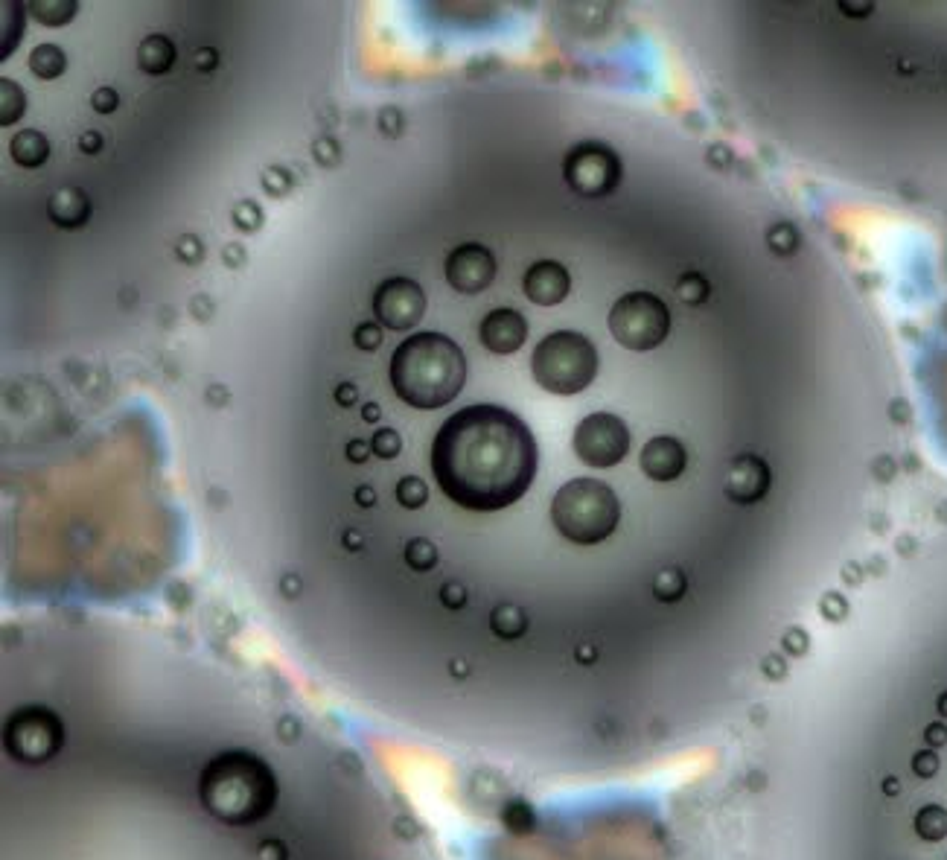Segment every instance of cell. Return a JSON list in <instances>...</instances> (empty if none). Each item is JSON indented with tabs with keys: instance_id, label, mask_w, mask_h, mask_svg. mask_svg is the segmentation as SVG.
<instances>
[{
	"instance_id": "4",
	"label": "cell",
	"mask_w": 947,
	"mask_h": 860,
	"mask_svg": "<svg viewBox=\"0 0 947 860\" xmlns=\"http://www.w3.org/2000/svg\"><path fill=\"white\" fill-rule=\"evenodd\" d=\"M554 528L577 546H598L621 522V502L607 482L572 479L551 502Z\"/></svg>"
},
{
	"instance_id": "15",
	"label": "cell",
	"mask_w": 947,
	"mask_h": 860,
	"mask_svg": "<svg viewBox=\"0 0 947 860\" xmlns=\"http://www.w3.org/2000/svg\"><path fill=\"white\" fill-rule=\"evenodd\" d=\"M642 470L647 479L653 482H674L682 476L685 464H688V452L679 444L677 438L671 435H659V438H650L642 449Z\"/></svg>"
},
{
	"instance_id": "45",
	"label": "cell",
	"mask_w": 947,
	"mask_h": 860,
	"mask_svg": "<svg viewBox=\"0 0 947 860\" xmlns=\"http://www.w3.org/2000/svg\"><path fill=\"white\" fill-rule=\"evenodd\" d=\"M260 860H286V849H283V843H277V840L263 843V846H260Z\"/></svg>"
},
{
	"instance_id": "34",
	"label": "cell",
	"mask_w": 947,
	"mask_h": 860,
	"mask_svg": "<svg viewBox=\"0 0 947 860\" xmlns=\"http://www.w3.org/2000/svg\"><path fill=\"white\" fill-rule=\"evenodd\" d=\"M353 342L359 350H376L382 347V327L379 324H359L353 333Z\"/></svg>"
},
{
	"instance_id": "36",
	"label": "cell",
	"mask_w": 947,
	"mask_h": 860,
	"mask_svg": "<svg viewBox=\"0 0 947 860\" xmlns=\"http://www.w3.org/2000/svg\"><path fill=\"white\" fill-rule=\"evenodd\" d=\"M440 604L449 607V610H461L467 604V589L458 584V581H449V584L440 586Z\"/></svg>"
},
{
	"instance_id": "6",
	"label": "cell",
	"mask_w": 947,
	"mask_h": 860,
	"mask_svg": "<svg viewBox=\"0 0 947 860\" xmlns=\"http://www.w3.org/2000/svg\"><path fill=\"white\" fill-rule=\"evenodd\" d=\"M609 333L627 350H653L671 333V310L653 292H627L609 310Z\"/></svg>"
},
{
	"instance_id": "18",
	"label": "cell",
	"mask_w": 947,
	"mask_h": 860,
	"mask_svg": "<svg viewBox=\"0 0 947 860\" xmlns=\"http://www.w3.org/2000/svg\"><path fill=\"white\" fill-rule=\"evenodd\" d=\"M9 155H12V161H15L18 167L38 170V167H44L47 158H50V140L44 138L38 129H24V132H18V135L12 138V143H9Z\"/></svg>"
},
{
	"instance_id": "52",
	"label": "cell",
	"mask_w": 947,
	"mask_h": 860,
	"mask_svg": "<svg viewBox=\"0 0 947 860\" xmlns=\"http://www.w3.org/2000/svg\"><path fill=\"white\" fill-rule=\"evenodd\" d=\"M347 546H350V549H356V546H359V537H356V531H350V537H347Z\"/></svg>"
},
{
	"instance_id": "44",
	"label": "cell",
	"mask_w": 947,
	"mask_h": 860,
	"mask_svg": "<svg viewBox=\"0 0 947 860\" xmlns=\"http://www.w3.org/2000/svg\"><path fill=\"white\" fill-rule=\"evenodd\" d=\"M336 400H339V406H353L356 400H359V391H356V385H350V382H341L339 388H336Z\"/></svg>"
},
{
	"instance_id": "26",
	"label": "cell",
	"mask_w": 947,
	"mask_h": 860,
	"mask_svg": "<svg viewBox=\"0 0 947 860\" xmlns=\"http://www.w3.org/2000/svg\"><path fill=\"white\" fill-rule=\"evenodd\" d=\"M406 563L414 572H429L438 566V549L426 537H414L406 546Z\"/></svg>"
},
{
	"instance_id": "30",
	"label": "cell",
	"mask_w": 947,
	"mask_h": 860,
	"mask_svg": "<svg viewBox=\"0 0 947 860\" xmlns=\"http://www.w3.org/2000/svg\"><path fill=\"white\" fill-rule=\"evenodd\" d=\"M371 449L376 458L391 461V458H397V455H400L403 441H400V435H397L394 429H379V432L371 438Z\"/></svg>"
},
{
	"instance_id": "27",
	"label": "cell",
	"mask_w": 947,
	"mask_h": 860,
	"mask_svg": "<svg viewBox=\"0 0 947 860\" xmlns=\"http://www.w3.org/2000/svg\"><path fill=\"white\" fill-rule=\"evenodd\" d=\"M685 575L679 569H662L656 578H653V595L665 604H674L685 595Z\"/></svg>"
},
{
	"instance_id": "38",
	"label": "cell",
	"mask_w": 947,
	"mask_h": 860,
	"mask_svg": "<svg viewBox=\"0 0 947 860\" xmlns=\"http://www.w3.org/2000/svg\"><path fill=\"white\" fill-rule=\"evenodd\" d=\"M91 105H94L97 114H114L117 105H120V97H117L114 88H97V91L91 94Z\"/></svg>"
},
{
	"instance_id": "5",
	"label": "cell",
	"mask_w": 947,
	"mask_h": 860,
	"mask_svg": "<svg viewBox=\"0 0 947 860\" xmlns=\"http://www.w3.org/2000/svg\"><path fill=\"white\" fill-rule=\"evenodd\" d=\"M531 374L542 391L572 397L592 385L598 374V350L583 333L557 330L548 333L531 356Z\"/></svg>"
},
{
	"instance_id": "19",
	"label": "cell",
	"mask_w": 947,
	"mask_h": 860,
	"mask_svg": "<svg viewBox=\"0 0 947 860\" xmlns=\"http://www.w3.org/2000/svg\"><path fill=\"white\" fill-rule=\"evenodd\" d=\"M30 70H33L38 79H59L65 70H68V56L59 44L47 41V44H38L33 53H30Z\"/></svg>"
},
{
	"instance_id": "24",
	"label": "cell",
	"mask_w": 947,
	"mask_h": 860,
	"mask_svg": "<svg viewBox=\"0 0 947 860\" xmlns=\"http://www.w3.org/2000/svg\"><path fill=\"white\" fill-rule=\"evenodd\" d=\"M502 823L508 828L510 834H528L534 823H537V814H534V808L525 802V799H510L508 805H505V811H502Z\"/></svg>"
},
{
	"instance_id": "10",
	"label": "cell",
	"mask_w": 947,
	"mask_h": 860,
	"mask_svg": "<svg viewBox=\"0 0 947 860\" xmlns=\"http://www.w3.org/2000/svg\"><path fill=\"white\" fill-rule=\"evenodd\" d=\"M426 312V295L411 277H388L373 295V315L388 330H411Z\"/></svg>"
},
{
	"instance_id": "12",
	"label": "cell",
	"mask_w": 947,
	"mask_h": 860,
	"mask_svg": "<svg viewBox=\"0 0 947 860\" xmlns=\"http://www.w3.org/2000/svg\"><path fill=\"white\" fill-rule=\"evenodd\" d=\"M770 467L764 458L758 455H738L723 479V493L735 502V505H755L770 493Z\"/></svg>"
},
{
	"instance_id": "23",
	"label": "cell",
	"mask_w": 947,
	"mask_h": 860,
	"mask_svg": "<svg viewBox=\"0 0 947 860\" xmlns=\"http://www.w3.org/2000/svg\"><path fill=\"white\" fill-rule=\"evenodd\" d=\"M915 834L927 843H939L947 837V811L942 805H924L915 814Z\"/></svg>"
},
{
	"instance_id": "1",
	"label": "cell",
	"mask_w": 947,
	"mask_h": 860,
	"mask_svg": "<svg viewBox=\"0 0 947 860\" xmlns=\"http://www.w3.org/2000/svg\"><path fill=\"white\" fill-rule=\"evenodd\" d=\"M540 449L528 423L502 406L455 412L432 441V473L449 502L475 514L505 511L537 476Z\"/></svg>"
},
{
	"instance_id": "29",
	"label": "cell",
	"mask_w": 947,
	"mask_h": 860,
	"mask_svg": "<svg viewBox=\"0 0 947 860\" xmlns=\"http://www.w3.org/2000/svg\"><path fill=\"white\" fill-rule=\"evenodd\" d=\"M767 248L778 254V257H790L796 248H799V231L787 222H781L776 228L767 231Z\"/></svg>"
},
{
	"instance_id": "43",
	"label": "cell",
	"mask_w": 947,
	"mask_h": 860,
	"mask_svg": "<svg viewBox=\"0 0 947 860\" xmlns=\"http://www.w3.org/2000/svg\"><path fill=\"white\" fill-rule=\"evenodd\" d=\"M79 149L85 152V155H97L102 149V135L100 132H85L82 138H79Z\"/></svg>"
},
{
	"instance_id": "14",
	"label": "cell",
	"mask_w": 947,
	"mask_h": 860,
	"mask_svg": "<svg viewBox=\"0 0 947 860\" xmlns=\"http://www.w3.org/2000/svg\"><path fill=\"white\" fill-rule=\"evenodd\" d=\"M522 289L528 301H534L537 307H557L566 301L572 289V277L566 272V266H560L557 260H540L525 272Z\"/></svg>"
},
{
	"instance_id": "28",
	"label": "cell",
	"mask_w": 947,
	"mask_h": 860,
	"mask_svg": "<svg viewBox=\"0 0 947 860\" xmlns=\"http://www.w3.org/2000/svg\"><path fill=\"white\" fill-rule=\"evenodd\" d=\"M426 499H429V487H426L423 479H417V476L400 479V484H397V502H400L403 508L417 511V508L426 505Z\"/></svg>"
},
{
	"instance_id": "16",
	"label": "cell",
	"mask_w": 947,
	"mask_h": 860,
	"mask_svg": "<svg viewBox=\"0 0 947 860\" xmlns=\"http://www.w3.org/2000/svg\"><path fill=\"white\" fill-rule=\"evenodd\" d=\"M47 216L53 225H59L62 231H79L82 225H88L91 219V199L85 190L79 187H62L50 196L47 202Z\"/></svg>"
},
{
	"instance_id": "47",
	"label": "cell",
	"mask_w": 947,
	"mask_h": 860,
	"mask_svg": "<svg viewBox=\"0 0 947 860\" xmlns=\"http://www.w3.org/2000/svg\"><path fill=\"white\" fill-rule=\"evenodd\" d=\"M356 502H359V505H365V508H371L373 502H376L373 487H359V490H356Z\"/></svg>"
},
{
	"instance_id": "2",
	"label": "cell",
	"mask_w": 947,
	"mask_h": 860,
	"mask_svg": "<svg viewBox=\"0 0 947 860\" xmlns=\"http://www.w3.org/2000/svg\"><path fill=\"white\" fill-rule=\"evenodd\" d=\"M467 382L464 350L443 333H414L391 356V388L411 409H443Z\"/></svg>"
},
{
	"instance_id": "42",
	"label": "cell",
	"mask_w": 947,
	"mask_h": 860,
	"mask_svg": "<svg viewBox=\"0 0 947 860\" xmlns=\"http://www.w3.org/2000/svg\"><path fill=\"white\" fill-rule=\"evenodd\" d=\"M784 645L790 648V654L802 656L805 651H808V636H805L802 630H790V633H787V639H784Z\"/></svg>"
},
{
	"instance_id": "20",
	"label": "cell",
	"mask_w": 947,
	"mask_h": 860,
	"mask_svg": "<svg viewBox=\"0 0 947 860\" xmlns=\"http://www.w3.org/2000/svg\"><path fill=\"white\" fill-rule=\"evenodd\" d=\"M27 9L44 27H65L79 12V3L76 0H33V3H27Z\"/></svg>"
},
{
	"instance_id": "21",
	"label": "cell",
	"mask_w": 947,
	"mask_h": 860,
	"mask_svg": "<svg viewBox=\"0 0 947 860\" xmlns=\"http://www.w3.org/2000/svg\"><path fill=\"white\" fill-rule=\"evenodd\" d=\"M490 627L499 639H519L528 630V616L519 604H499L490 613Z\"/></svg>"
},
{
	"instance_id": "8",
	"label": "cell",
	"mask_w": 947,
	"mask_h": 860,
	"mask_svg": "<svg viewBox=\"0 0 947 860\" xmlns=\"http://www.w3.org/2000/svg\"><path fill=\"white\" fill-rule=\"evenodd\" d=\"M563 175L577 196L601 199L621 184L624 167H621V158L609 149L607 143L580 140L577 146L569 149V155L563 161Z\"/></svg>"
},
{
	"instance_id": "22",
	"label": "cell",
	"mask_w": 947,
	"mask_h": 860,
	"mask_svg": "<svg viewBox=\"0 0 947 860\" xmlns=\"http://www.w3.org/2000/svg\"><path fill=\"white\" fill-rule=\"evenodd\" d=\"M27 111V94L18 82L0 79V126H12Z\"/></svg>"
},
{
	"instance_id": "33",
	"label": "cell",
	"mask_w": 947,
	"mask_h": 860,
	"mask_svg": "<svg viewBox=\"0 0 947 860\" xmlns=\"http://www.w3.org/2000/svg\"><path fill=\"white\" fill-rule=\"evenodd\" d=\"M913 773L918 779H933V776L939 773V756H936V750H930V747L918 750L913 756Z\"/></svg>"
},
{
	"instance_id": "35",
	"label": "cell",
	"mask_w": 947,
	"mask_h": 860,
	"mask_svg": "<svg viewBox=\"0 0 947 860\" xmlns=\"http://www.w3.org/2000/svg\"><path fill=\"white\" fill-rule=\"evenodd\" d=\"M312 155L324 164V167H336L341 161V146L333 138H318L312 146Z\"/></svg>"
},
{
	"instance_id": "51",
	"label": "cell",
	"mask_w": 947,
	"mask_h": 860,
	"mask_svg": "<svg viewBox=\"0 0 947 860\" xmlns=\"http://www.w3.org/2000/svg\"><path fill=\"white\" fill-rule=\"evenodd\" d=\"M239 254H242V248H239V245H231V248H228V260H231L234 266L239 263Z\"/></svg>"
},
{
	"instance_id": "48",
	"label": "cell",
	"mask_w": 947,
	"mask_h": 860,
	"mask_svg": "<svg viewBox=\"0 0 947 860\" xmlns=\"http://www.w3.org/2000/svg\"><path fill=\"white\" fill-rule=\"evenodd\" d=\"M365 420H368V423H376V420H379V406H376V403H365Z\"/></svg>"
},
{
	"instance_id": "39",
	"label": "cell",
	"mask_w": 947,
	"mask_h": 860,
	"mask_svg": "<svg viewBox=\"0 0 947 860\" xmlns=\"http://www.w3.org/2000/svg\"><path fill=\"white\" fill-rule=\"evenodd\" d=\"M924 744H927L930 750H936V747H945V744H947V723H942V721L930 723V726L924 729Z\"/></svg>"
},
{
	"instance_id": "46",
	"label": "cell",
	"mask_w": 947,
	"mask_h": 860,
	"mask_svg": "<svg viewBox=\"0 0 947 860\" xmlns=\"http://www.w3.org/2000/svg\"><path fill=\"white\" fill-rule=\"evenodd\" d=\"M216 62H219V56H216L213 47H202V50L196 53V68L199 70H213L216 68Z\"/></svg>"
},
{
	"instance_id": "50",
	"label": "cell",
	"mask_w": 947,
	"mask_h": 860,
	"mask_svg": "<svg viewBox=\"0 0 947 860\" xmlns=\"http://www.w3.org/2000/svg\"><path fill=\"white\" fill-rule=\"evenodd\" d=\"M936 709H939V715L947 721V691L939 697V700H936Z\"/></svg>"
},
{
	"instance_id": "3",
	"label": "cell",
	"mask_w": 947,
	"mask_h": 860,
	"mask_svg": "<svg viewBox=\"0 0 947 860\" xmlns=\"http://www.w3.org/2000/svg\"><path fill=\"white\" fill-rule=\"evenodd\" d=\"M199 799L204 811L225 826H254L277 805V779L257 753L228 750L202 770Z\"/></svg>"
},
{
	"instance_id": "41",
	"label": "cell",
	"mask_w": 947,
	"mask_h": 860,
	"mask_svg": "<svg viewBox=\"0 0 947 860\" xmlns=\"http://www.w3.org/2000/svg\"><path fill=\"white\" fill-rule=\"evenodd\" d=\"M371 452V441H350V444L344 447L347 461H353V464H365V458H368Z\"/></svg>"
},
{
	"instance_id": "9",
	"label": "cell",
	"mask_w": 947,
	"mask_h": 860,
	"mask_svg": "<svg viewBox=\"0 0 947 860\" xmlns=\"http://www.w3.org/2000/svg\"><path fill=\"white\" fill-rule=\"evenodd\" d=\"M575 455L598 470H609L621 464L630 452V429L621 417L609 412H595L583 417L575 429Z\"/></svg>"
},
{
	"instance_id": "25",
	"label": "cell",
	"mask_w": 947,
	"mask_h": 860,
	"mask_svg": "<svg viewBox=\"0 0 947 860\" xmlns=\"http://www.w3.org/2000/svg\"><path fill=\"white\" fill-rule=\"evenodd\" d=\"M674 292H677V298L685 304V307H700V304H706L711 286H709V280H706L703 275L688 272V275L679 277L677 286H674Z\"/></svg>"
},
{
	"instance_id": "31",
	"label": "cell",
	"mask_w": 947,
	"mask_h": 860,
	"mask_svg": "<svg viewBox=\"0 0 947 860\" xmlns=\"http://www.w3.org/2000/svg\"><path fill=\"white\" fill-rule=\"evenodd\" d=\"M234 225H237L239 231H245V234L260 231V225H263V210L257 207V202H242V205L234 207Z\"/></svg>"
},
{
	"instance_id": "32",
	"label": "cell",
	"mask_w": 947,
	"mask_h": 860,
	"mask_svg": "<svg viewBox=\"0 0 947 860\" xmlns=\"http://www.w3.org/2000/svg\"><path fill=\"white\" fill-rule=\"evenodd\" d=\"M292 184H295V178H292V172L283 170V167H271L263 175V187H266V193L271 196H286L289 190H292Z\"/></svg>"
},
{
	"instance_id": "17",
	"label": "cell",
	"mask_w": 947,
	"mask_h": 860,
	"mask_svg": "<svg viewBox=\"0 0 947 860\" xmlns=\"http://www.w3.org/2000/svg\"><path fill=\"white\" fill-rule=\"evenodd\" d=\"M178 50L167 35H146L137 47V68L149 76H161L175 65Z\"/></svg>"
},
{
	"instance_id": "7",
	"label": "cell",
	"mask_w": 947,
	"mask_h": 860,
	"mask_svg": "<svg viewBox=\"0 0 947 860\" xmlns=\"http://www.w3.org/2000/svg\"><path fill=\"white\" fill-rule=\"evenodd\" d=\"M3 744L9 756L27 767L47 764L65 747V723L47 706H21L3 726Z\"/></svg>"
},
{
	"instance_id": "11",
	"label": "cell",
	"mask_w": 947,
	"mask_h": 860,
	"mask_svg": "<svg viewBox=\"0 0 947 860\" xmlns=\"http://www.w3.org/2000/svg\"><path fill=\"white\" fill-rule=\"evenodd\" d=\"M496 277V257L478 242H464L446 257V280L461 295L484 292Z\"/></svg>"
},
{
	"instance_id": "40",
	"label": "cell",
	"mask_w": 947,
	"mask_h": 860,
	"mask_svg": "<svg viewBox=\"0 0 947 860\" xmlns=\"http://www.w3.org/2000/svg\"><path fill=\"white\" fill-rule=\"evenodd\" d=\"M379 129H382V132H388L391 138H394V135H400V129H403V117H400V111H397V108H385V111H382V117H379Z\"/></svg>"
},
{
	"instance_id": "49",
	"label": "cell",
	"mask_w": 947,
	"mask_h": 860,
	"mask_svg": "<svg viewBox=\"0 0 947 860\" xmlns=\"http://www.w3.org/2000/svg\"><path fill=\"white\" fill-rule=\"evenodd\" d=\"M898 788H901V785H898V779H886V782H883V791L889 793V796H895Z\"/></svg>"
},
{
	"instance_id": "37",
	"label": "cell",
	"mask_w": 947,
	"mask_h": 860,
	"mask_svg": "<svg viewBox=\"0 0 947 860\" xmlns=\"http://www.w3.org/2000/svg\"><path fill=\"white\" fill-rule=\"evenodd\" d=\"M178 257H181L184 263H199L204 257L202 240H199L196 234H184V237L178 240Z\"/></svg>"
},
{
	"instance_id": "13",
	"label": "cell",
	"mask_w": 947,
	"mask_h": 860,
	"mask_svg": "<svg viewBox=\"0 0 947 860\" xmlns=\"http://www.w3.org/2000/svg\"><path fill=\"white\" fill-rule=\"evenodd\" d=\"M478 339H481V344H484L490 353L510 356V353H516L522 344L528 342V321H525L522 312L510 310V307L490 310L481 318Z\"/></svg>"
}]
</instances>
